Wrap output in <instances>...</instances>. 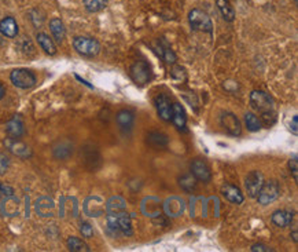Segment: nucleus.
I'll use <instances>...</instances> for the list:
<instances>
[{
    "label": "nucleus",
    "mask_w": 298,
    "mask_h": 252,
    "mask_svg": "<svg viewBox=\"0 0 298 252\" xmlns=\"http://www.w3.org/2000/svg\"><path fill=\"white\" fill-rule=\"evenodd\" d=\"M250 106L254 109L255 112H259L261 117L267 121L268 117H272L275 120L276 117V112H275V103L273 99L269 97V94L264 93V91L254 90L250 94Z\"/></svg>",
    "instance_id": "obj_1"
},
{
    "label": "nucleus",
    "mask_w": 298,
    "mask_h": 252,
    "mask_svg": "<svg viewBox=\"0 0 298 252\" xmlns=\"http://www.w3.org/2000/svg\"><path fill=\"white\" fill-rule=\"evenodd\" d=\"M73 47L80 56L95 57L101 51V44L96 39L87 36H77L73 40Z\"/></svg>",
    "instance_id": "obj_2"
},
{
    "label": "nucleus",
    "mask_w": 298,
    "mask_h": 252,
    "mask_svg": "<svg viewBox=\"0 0 298 252\" xmlns=\"http://www.w3.org/2000/svg\"><path fill=\"white\" fill-rule=\"evenodd\" d=\"M188 21L191 25L192 30H200V32H208L212 34L213 22L208 14L200 9H194L188 14Z\"/></svg>",
    "instance_id": "obj_3"
},
{
    "label": "nucleus",
    "mask_w": 298,
    "mask_h": 252,
    "mask_svg": "<svg viewBox=\"0 0 298 252\" xmlns=\"http://www.w3.org/2000/svg\"><path fill=\"white\" fill-rule=\"evenodd\" d=\"M281 196V185L277 184L276 181H268L264 182V185L261 186L260 192L257 194V200L263 205H268L277 200Z\"/></svg>",
    "instance_id": "obj_4"
},
{
    "label": "nucleus",
    "mask_w": 298,
    "mask_h": 252,
    "mask_svg": "<svg viewBox=\"0 0 298 252\" xmlns=\"http://www.w3.org/2000/svg\"><path fill=\"white\" fill-rule=\"evenodd\" d=\"M10 80L14 86L22 90L32 88L36 84V76L29 69H14L10 75Z\"/></svg>",
    "instance_id": "obj_5"
},
{
    "label": "nucleus",
    "mask_w": 298,
    "mask_h": 252,
    "mask_svg": "<svg viewBox=\"0 0 298 252\" xmlns=\"http://www.w3.org/2000/svg\"><path fill=\"white\" fill-rule=\"evenodd\" d=\"M162 211L165 212L168 218H177L184 214L186 203L182 197L170 196L162 203Z\"/></svg>",
    "instance_id": "obj_6"
},
{
    "label": "nucleus",
    "mask_w": 298,
    "mask_h": 252,
    "mask_svg": "<svg viewBox=\"0 0 298 252\" xmlns=\"http://www.w3.org/2000/svg\"><path fill=\"white\" fill-rule=\"evenodd\" d=\"M263 185H264V175H263V172L255 171V170L249 172L246 179H245V188H246L247 196L251 197V199H255Z\"/></svg>",
    "instance_id": "obj_7"
},
{
    "label": "nucleus",
    "mask_w": 298,
    "mask_h": 252,
    "mask_svg": "<svg viewBox=\"0 0 298 252\" xmlns=\"http://www.w3.org/2000/svg\"><path fill=\"white\" fill-rule=\"evenodd\" d=\"M142 212L149 218H160L162 215V201L158 197L147 196L142 201Z\"/></svg>",
    "instance_id": "obj_8"
},
{
    "label": "nucleus",
    "mask_w": 298,
    "mask_h": 252,
    "mask_svg": "<svg viewBox=\"0 0 298 252\" xmlns=\"http://www.w3.org/2000/svg\"><path fill=\"white\" fill-rule=\"evenodd\" d=\"M83 208H84L85 215H88L91 218H98L105 214V201L102 197L90 196L85 199Z\"/></svg>",
    "instance_id": "obj_9"
},
{
    "label": "nucleus",
    "mask_w": 298,
    "mask_h": 252,
    "mask_svg": "<svg viewBox=\"0 0 298 252\" xmlns=\"http://www.w3.org/2000/svg\"><path fill=\"white\" fill-rule=\"evenodd\" d=\"M220 123H222V127L224 129L227 134H230L232 137H239L242 134V125H241V121L234 113L231 112H226L223 113L222 119H220Z\"/></svg>",
    "instance_id": "obj_10"
},
{
    "label": "nucleus",
    "mask_w": 298,
    "mask_h": 252,
    "mask_svg": "<svg viewBox=\"0 0 298 252\" xmlns=\"http://www.w3.org/2000/svg\"><path fill=\"white\" fill-rule=\"evenodd\" d=\"M150 76H151L150 66L145 61H137L131 66V77L139 86H145L146 83H149Z\"/></svg>",
    "instance_id": "obj_11"
},
{
    "label": "nucleus",
    "mask_w": 298,
    "mask_h": 252,
    "mask_svg": "<svg viewBox=\"0 0 298 252\" xmlns=\"http://www.w3.org/2000/svg\"><path fill=\"white\" fill-rule=\"evenodd\" d=\"M191 174L194 178L201 182H210L212 179V171H210V167L208 166V163L202 160V158H195L191 163Z\"/></svg>",
    "instance_id": "obj_12"
},
{
    "label": "nucleus",
    "mask_w": 298,
    "mask_h": 252,
    "mask_svg": "<svg viewBox=\"0 0 298 252\" xmlns=\"http://www.w3.org/2000/svg\"><path fill=\"white\" fill-rule=\"evenodd\" d=\"M154 105L157 109L158 116L161 117L164 121H170L172 120V105L170 99L164 94H160L154 99Z\"/></svg>",
    "instance_id": "obj_13"
},
{
    "label": "nucleus",
    "mask_w": 298,
    "mask_h": 252,
    "mask_svg": "<svg viewBox=\"0 0 298 252\" xmlns=\"http://www.w3.org/2000/svg\"><path fill=\"white\" fill-rule=\"evenodd\" d=\"M5 146L13 154H15L17 157L21 158H28L32 156V150L29 149V146H26L24 142H21L18 138H7L5 141Z\"/></svg>",
    "instance_id": "obj_14"
},
{
    "label": "nucleus",
    "mask_w": 298,
    "mask_h": 252,
    "mask_svg": "<svg viewBox=\"0 0 298 252\" xmlns=\"http://www.w3.org/2000/svg\"><path fill=\"white\" fill-rule=\"evenodd\" d=\"M105 211L107 215H121L127 212V201L124 200L121 196H113L105 203Z\"/></svg>",
    "instance_id": "obj_15"
},
{
    "label": "nucleus",
    "mask_w": 298,
    "mask_h": 252,
    "mask_svg": "<svg viewBox=\"0 0 298 252\" xmlns=\"http://www.w3.org/2000/svg\"><path fill=\"white\" fill-rule=\"evenodd\" d=\"M6 131L11 138H21L25 134V124L22 121L21 116L15 115L9 123L6 124Z\"/></svg>",
    "instance_id": "obj_16"
},
{
    "label": "nucleus",
    "mask_w": 298,
    "mask_h": 252,
    "mask_svg": "<svg viewBox=\"0 0 298 252\" xmlns=\"http://www.w3.org/2000/svg\"><path fill=\"white\" fill-rule=\"evenodd\" d=\"M36 211L37 214L43 218H48V217H54V212H55V204L51 199L48 197H40L37 201H36Z\"/></svg>",
    "instance_id": "obj_17"
},
{
    "label": "nucleus",
    "mask_w": 298,
    "mask_h": 252,
    "mask_svg": "<svg viewBox=\"0 0 298 252\" xmlns=\"http://www.w3.org/2000/svg\"><path fill=\"white\" fill-rule=\"evenodd\" d=\"M172 123L175 124L179 130L186 129V124H187V116H186V111L180 103L175 102L172 105Z\"/></svg>",
    "instance_id": "obj_18"
},
{
    "label": "nucleus",
    "mask_w": 298,
    "mask_h": 252,
    "mask_svg": "<svg viewBox=\"0 0 298 252\" xmlns=\"http://www.w3.org/2000/svg\"><path fill=\"white\" fill-rule=\"evenodd\" d=\"M294 218V214L287 209H277L272 214V223L277 227H287L291 225Z\"/></svg>",
    "instance_id": "obj_19"
},
{
    "label": "nucleus",
    "mask_w": 298,
    "mask_h": 252,
    "mask_svg": "<svg viewBox=\"0 0 298 252\" xmlns=\"http://www.w3.org/2000/svg\"><path fill=\"white\" fill-rule=\"evenodd\" d=\"M222 194L223 197H226L227 200L230 201V203H234V204H242L243 201H245V197L241 193V190L236 186H232V185H223Z\"/></svg>",
    "instance_id": "obj_20"
},
{
    "label": "nucleus",
    "mask_w": 298,
    "mask_h": 252,
    "mask_svg": "<svg viewBox=\"0 0 298 252\" xmlns=\"http://www.w3.org/2000/svg\"><path fill=\"white\" fill-rule=\"evenodd\" d=\"M0 211L5 217H15L19 211V200L14 196L5 197V200L2 203Z\"/></svg>",
    "instance_id": "obj_21"
},
{
    "label": "nucleus",
    "mask_w": 298,
    "mask_h": 252,
    "mask_svg": "<svg viewBox=\"0 0 298 252\" xmlns=\"http://www.w3.org/2000/svg\"><path fill=\"white\" fill-rule=\"evenodd\" d=\"M117 124L120 125V129L124 130V131H129V130L133 127V121H135V115L133 112L127 111V109H123L117 113Z\"/></svg>",
    "instance_id": "obj_22"
},
{
    "label": "nucleus",
    "mask_w": 298,
    "mask_h": 252,
    "mask_svg": "<svg viewBox=\"0 0 298 252\" xmlns=\"http://www.w3.org/2000/svg\"><path fill=\"white\" fill-rule=\"evenodd\" d=\"M0 33L7 38H15L18 34V24L13 17H6L0 21Z\"/></svg>",
    "instance_id": "obj_23"
},
{
    "label": "nucleus",
    "mask_w": 298,
    "mask_h": 252,
    "mask_svg": "<svg viewBox=\"0 0 298 252\" xmlns=\"http://www.w3.org/2000/svg\"><path fill=\"white\" fill-rule=\"evenodd\" d=\"M36 39H37V43H38V46L42 47L43 51L46 52V54H48V56H55L56 54L55 44H54L52 39L50 38L47 33H43V32H40V33H37Z\"/></svg>",
    "instance_id": "obj_24"
},
{
    "label": "nucleus",
    "mask_w": 298,
    "mask_h": 252,
    "mask_svg": "<svg viewBox=\"0 0 298 252\" xmlns=\"http://www.w3.org/2000/svg\"><path fill=\"white\" fill-rule=\"evenodd\" d=\"M147 143L155 148V149H162L166 148L169 143V138L166 137L165 134L158 133V131H153V133L147 134Z\"/></svg>",
    "instance_id": "obj_25"
},
{
    "label": "nucleus",
    "mask_w": 298,
    "mask_h": 252,
    "mask_svg": "<svg viewBox=\"0 0 298 252\" xmlns=\"http://www.w3.org/2000/svg\"><path fill=\"white\" fill-rule=\"evenodd\" d=\"M50 30H51L52 36L58 43L64 42L65 36H66V29H65L64 22L61 21L59 18H52L50 21Z\"/></svg>",
    "instance_id": "obj_26"
},
{
    "label": "nucleus",
    "mask_w": 298,
    "mask_h": 252,
    "mask_svg": "<svg viewBox=\"0 0 298 252\" xmlns=\"http://www.w3.org/2000/svg\"><path fill=\"white\" fill-rule=\"evenodd\" d=\"M216 5H217L220 13H222L223 18L228 22H232L235 20V10L231 6L230 0H216Z\"/></svg>",
    "instance_id": "obj_27"
},
{
    "label": "nucleus",
    "mask_w": 298,
    "mask_h": 252,
    "mask_svg": "<svg viewBox=\"0 0 298 252\" xmlns=\"http://www.w3.org/2000/svg\"><path fill=\"white\" fill-rule=\"evenodd\" d=\"M66 245H68V249L72 252H88L90 251V247L83 241L78 237H69L68 241H66Z\"/></svg>",
    "instance_id": "obj_28"
},
{
    "label": "nucleus",
    "mask_w": 298,
    "mask_h": 252,
    "mask_svg": "<svg viewBox=\"0 0 298 252\" xmlns=\"http://www.w3.org/2000/svg\"><path fill=\"white\" fill-rule=\"evenodd\" d=\"M158 54L161 57L162 60L165 61L166 64H175L176 62V56L175 52L170 50V47L168 46L166 42H162L158 46Z\"/></svg>",
    "instance_id": "obj_29"
},
{
    "label": "nucleus",
    "mask_w": 298,
    "mask_h": 252,
    "mask_svg": "<svg viewBox=\"0 0 298 252\" xmlns=\"http://www.w3.org/2000/svg\"><path fill=\"white\" fill-rule=\"evenodd\" d=\"M84 6L87 11L90 13H99L103 9H106L107 0H84Z\"/></svg>",
    "instance_id": "obj_30"
},
{
    "label": "nucleus",
    "mask_w": 298,
    "mask_h": 252,
    "mask_svg": "<svg viewBox=\"0 0 298 252\" xmlns=\"http://www.w3.org/2000/svg\"><path fill=\"white\" fill-rule=\"evenodd\" d=\"M245 124H246L247 130L251 131V133H255V131L261 130V121L254 113H250V112L245 115Z\"/></svg>",
    "instance_id": "obj_31"
},
{
    "label": "nucleus",
    "mask_w": 298,
    "mask_h": 252,
    "mask_svg": "<svg viewBox=\"0 0 298 252\" xmlns=\"http://www.w3.org/2000/svg\"><path fill=\"white\" fill-rule=\"evenodd\" d=\"M180 186H182V189H184L186 192H191L192 189H195V178H194V175H183L182 178H180Z\"/></svg>",
    "instance_id": "obj_32"
},
{
    "label": "nucleus",
    "mask_w": 298,
    "mask_h": 252,
    "mask_svg": "<svg viewBox=\"0 0 298 252\" xmlns=\"http://www.w3.org/2000/svg\"><path fill=\"white\" fill-rule=\"evenodd\" d=\"M289 168H290V172L293 174L294 181H295V182H298V158H297V154H294L293 158H290Z\"/></svg>",
    "instance_id": "obj_33"
},
{
    "label": "nucleus",
    "mask_w": 298,
    "mask_h": 252,
    "mask_svg": "<svg viewBox=\"0 0 298 252\" xmlns=\"http://www.w3.org/2000/svg\"><path fill=\"white\" fill-rule=\"evenodd\" d=\"M80 233L85 239H91L94 236V229L88 222H83L80 225Z\"/></svg>",
    "instance_id": "obj_34"
},
{
    "label": "nucleus",
    "mask_w": 298,
    "mask_h": 252,
    "mask_svg": "<svg viewBox=\"0 0 298 252\" xmlns=\"http://www.w3.org/2000/svg\"><path fill=\"white\" fill-rule=\"evenodd\" d=\"M10 167V158L5 153H0V175H5Z\"/></svg>",
    "instance_id": "obj_35"
},
{
    "label": "nucleus",
    "mask_w": 298,
    "mask_h": 252,
    "mask_svg": "<svg viewBox=\"0 0 298 252\" xmlns=\"http://www.w3.org/2000/svg\"><path fill=\"white\" fill-rule=\"evenodd\" d=\"M172 77L176 79V80H186L187 76H186V72H184V69L182 66H175V68L172 69Z\"/></svg>",
    "instance_id": "obj_36"
},
{
    "label": "nucleus",
    "mask_w": 298,
    "mask_h": 252,
    "mask_svg": "<svg viewBox=\"0 0 298 252\" xmlns=\"http://www.w3.org/2000/svg\"><path fill=\"white\" fill-rule=\"evenodd\" d=\"M13 194H14V189L11 188V186L0 182V199H2V197L13 196Z\"/></svg>",
    "instance_id": "obj_37"
},
{
    "label": "nucleus",
    "mask_w": 298,
    "mask_h": 252,
    "mask_svg": "<svg viewBox=\"0 0 298 252\" xmlns=\"http://www.w3.org/2000/svg\"><path fill=\"white\" fill-rule=\"evenodd\" d=\"M251 251L253 252H269L272 251L271 248L264 245V244H254L253 247H251Z\"/></svg>",
    "instance_id": "obj_38"
},
{
    "label": "nucleus",
    "mask_w": 298,
    "mask_h": 252,
    "mask_svg": "<svg viewBox=\"0 0 298 252\" xmlns=\"http://www.w3.org/2000/svg\"><path fill=\"white\" fill-rule=\"evenodd\" d=\"M297 121H298V117L297 116H294L293 117V121H291V124H290V130H291V133L294 134V135H297L298 134V124H297Z\"/></svg>",
    "instance_id": "obj_39"
},
{
    "label": "nucleus",
    "mask_w": 298,
    "mask_h": 252,
    "mask_svg": "<svg viewBox=\"0 0 298 252\" xmlns=\"http://www.w3.org/2000/svg\"><path fill=\"white\" fill-rule=\"evenodd\" d=\"M5 95H6V88H5V86L0 83V99L5 98Z\"/></svg>",
    "instance_id": "obj_40"
},
{
    "label": "nucleus",
    "mask_w": 298,
    "mask_h": 252,
    "mask_svg": "<svg viewBox=\"0 0 298 252\" xmlns=\"http://www.w3.org/2000/svg\"><path fill=\"white\" fill-rule=\"evenodd\" d=\"M76 79H77V80H80L81 83H84L85 86H88V87H90V88H92V86H91L90 83H87V81H85V80H83V79H81L80 76H77V75H76Z\"/></svg>",
    "instance_id": "obj_41"
},
{
    "label": "nucleus",
    "mask_w": 298,
    "mask_h": 252,
    "mask_svg": "<svg viewBox=\"0 0 298 252\" xmlns=\"http://www.w3.org/2000/svg\"><path fill=\"white\" fill-rule=\"evenodd\" d=\"M291 236H293V240H294V243H298V233H297V230H294L293 233H291Z\"/></svg>",
    "instance_id": "obj_42"
},
{
    "label": "nucleus",
    "mask_w": 298,
    "mask_h": 252,
    "mask_svg": "<svg viewBox=\"0 0 298 252\" xmlns=\"http://www.w3.org/2000/svg\"><path fill=\"white\" fill-rule=\"evenodd\" d=\"M294 5L297 6V0H294Z\"/></svg>",
    "instance_id": "obj_43"
}]
</instances>
